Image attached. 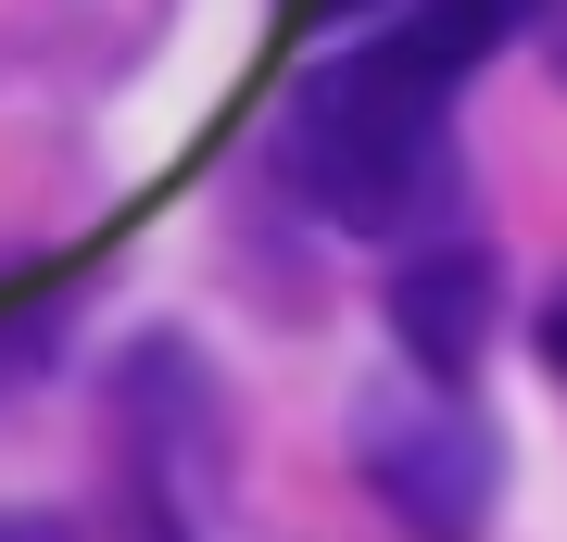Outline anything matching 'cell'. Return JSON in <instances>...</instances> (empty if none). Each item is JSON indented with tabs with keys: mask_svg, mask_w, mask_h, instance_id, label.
Instances as JSON below:
<instances>
[{
	"mask_svg": "<svg viewBox=\"0 0 567 542\" xmlns=\"http://www.w3.org/2000/svg\"><path fill=\"white\" fill-rule=\"evenodd\" d=\"M290 177L328 227L353 241H429V215L454 202V140H442V76H416L404 51H341L290 101Z\"/></svg>",
	"mask_w": 567,
	"mask_h": 542,
	"instance_id": "cell-1",
	"label": "cell"
},
{
	"mask_svg": "<svg viewBox=\"0 0 567 542\" xmlns=\"http://www.w3.org/2000/svg\"><path fill=\"white\" fill-rule=\"evenodd\" d=\"M0 542H63V518H0Z\"/></svg>",
	"mask_w": 567,
	"mask_h": 542,
	"instance_id": "cell-5",
	"label": "cell"
},
{
	"mask_svg": "<svg viewBox=\"0 0 567 542\" xmlns=\"http://www.w3.org/2000/svg\"><path fill=\"white\" fill-rule=\"evenodd\" d=\"M353 467H365V492H379L416 542H466L492 518V492H505V454H492L480 403H466L454 379L365 391L353 403Z\"/></svg>",
	"mask_w": 567,
	"mask_h": 542,
	"instance_id": "cell-2",
	"label": "cell"
},
{
	"mask_svg": "<svg viewBox=\"0 0 567 542\" xmlns=\"http://www.w3.org/2000/svg\"><path fill=\"white\" fill-rule=\"evenodd\" d=\"M543 354H555V379H567V290L543 303Z\"/></svg>",
	"mask_w": 567,
	"mask_h": 542,
	"instance_id": "cell-4",
	"label": "cell"
},
{
	"mask_svg": "<svg viewBox=\"0 0 567 542\" xmlns=\"http://www.w3.org/2000/svg\"><path fill=\"white\" fill-rule=\"evenodd\" d=\"M492 303H505V278L480 241H416L391 265V341L416 354V379H466L492 341Z\"/></svg>",
	"mask_w": 567,
	"mask_h": 542,
	"instance_id": "cell-3",
	"label": "cell"
},
{
	"mask_svg": "<svg viewBox=\"0 0 567 542\" xmlns=\"http://www.w3.org/2000/svg\"><path fill=\"white\" fill-rule=\"evenodd\" d=\"M316 13H379V0H316Z\"/></svg>",
	"mask_w": 567,
	"mask_h": 542,
	"instance_id": "cell-6",
	"label": "cell"
},
{
	"mask_svg": "<svg viewBox=\"0 0 567 542\" xmlns=\"http://www.w3.org/2000/svg\"><path fill=\"white\" fill-rule=\"evenodd\" d=\"M555 76H567V13H555Z\"/></svg>",
	"mask_w": 567,
	"mask_h": 542,
	"instance_id": "cell-7",
	"label": "cell"
}]
</instances>
